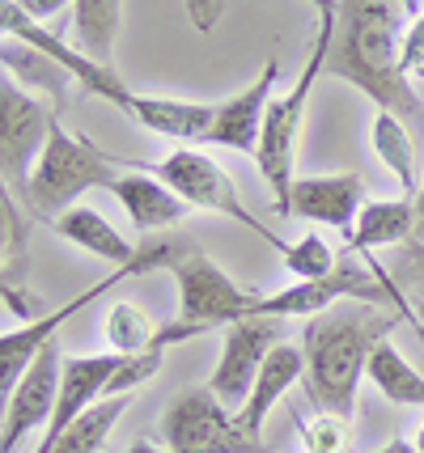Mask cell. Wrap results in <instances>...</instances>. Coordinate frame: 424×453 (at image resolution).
<instances>
[{
    "instance_id": "cell-1",
    "label": "cell",
    "mask_w": 424,
    "mask_h": 453,
    "mask_svg": "<svg viewBox=\"0 0 424 453\" xmlns=\"http://www.w3.org/2000/svg\"><path fill=\"white\" fill-rule=\"evenodd\" d=\"M404 0H335V35L327 51V73L361 89L378 111L420 115L424 102L399 64L404 42Z\"/></svg>"
},
{
    "instance_id": "cell-2",
    "label": "cell",
    "mask_w": 424,
    "mask_h": 453,
    "mask_svg": "<svg viewBox=\"0 0 424 453\" xmlns=\"http://www.w3.org/2000/svg\"><path fill=\"white\" fill-rule=\"evenodd\" d=\"M407 318L386 305L369 301H340L323 314H314L302 331L305 352V398L310 411H327L352 419L357 411V386L365 377L369 352L390 339Z\"/></svg>"
},
{
    "instance_id": "cell-3",
    "label": "cell",
    "mask_w": 424,
    "mask_h": 453,
    "mask_svg": "<svg viewBox=\"0 0 424 453\" xmlns=\"http://www.w3.org/2000/svg\"><path fill=\"white\" fill-rule=\"evenodd\" d=\"M144 161L136 157H119V153H102L94 140H85L81 132H68L56 115L51 123V136H47V149H42L39 165L30 174V187H26V217L35 220H51L68 212L73 203H81L85 191L94 187H111L123 170H136Z\"/></svg>"
},
{
    "instance_id": "cell-4",
    "label": "cell",
    "mask_w": 424,
    "mask_h": 453,
    "mask_svg": "<svg viewBox=\"0 0 424 453\" xmlns=\"http://www.w3.org/2000/svg\"><path fill=\"white\" fill-rule=\"evenodd\" d=\"M170 276L179 284V318L166 322L158 331V352L174 348V343H187L196 335H208L217 326H234L243 318H259V301L263 293L246 288L229 276L225 267H217L204 250H182L174 263H170Z\"/></svg>"
},
{
    "instance_id": "cell-5",
    "label": "cell",
    "mask_w": 424,
    "mask_h": 453,
    "mask_svg": "<svg viewBox=\"0 0 424 453\" xmlns=\"http://www.w3.org/2000/svg\"><path fill=\"white\" fill-rule=\"evenodd\" d=\"M331 35H335V9L319 13V35L310 42V59H305L297 85L281 94V98L267 102V115H263V132H259V165L263 182L272 187V208L276 217H289V191H293V161H297V132L305 123V106L314 94V81L327 73V51H331Z\"/></svg>"
},
{
    "instance_id": "cell-6",
    "label": "cell",
    "mask_w": 424,
    "mask_h": 453,
    "mask_svg": "<svg viewBox=\"0 0 424 453\" xmlns=\"http://www.w3.org/2000/svg\"><path fill=\"white\" fill-rule=\"evenodd\" d=\"M182 250H187V246H182V242H170V237L144 242L141 255H136V263L115 267L106 280L89 284L85 293H77L68 305H60V310L30 318V322H26V326H18V331H4V335H0V419H4V407H9V398H13V390H18V381L26 377V369L39 360V352L51 343V339H56V331H60L64 322H73L85 305H94L102 293H111V288H115V284H123V280L144 276V272H158V267H166V272H170V263H174Z\"/></svg>"
},
{
    "instance_id": "cell-7",
    "label": "cell",
    "mask_w": 424,
    "mask_h": 453,
    "mask_svg": "<svg viewBox=\"0 0 424 453\" xmlns=\"http://www.w3.org/2000/svg\"><path fill=\"white\" fill-rule=\"evenodd\" d=\"M51 123L56 111L0 68V182L18 203H26V187L47 149Z\"/></svg>"
},
{
    "instance_id": "cell-8",
    "label": "cell",
    "mask_w": 424,
    "mask_h": 453,
    "mask_svg": "<svg viewBox=\"0 0 424 453\" xmlns=\"http://www.w3.org/2000/svg\"><path fill=\"white\" fill-rule=\"evenodd\" d=\"M149 170L162 178L187 208H208V212H217V217L238 220V225H246L251 234H259L263 242H272L276 250L289 246V242H281L259 217L246 212V203H243V196H238V187H234V178L225 174L208 153H200V149H174L170 157H162L158 165H149Z\"/></svg>"
},
{
    "instance_id": "cell-9",
    "label": "cell",
    "mask_w": 424,
    "mask_h": 453,
    "mask_svg": "<svg viewBox=\"0 0 424 453\" xmlns=\"http://www.w3.org/2000/svg\"><path fill=\"white\" fill-rule=\"evenodd\" d=\"M162 436L170 453H267L263 441L243 433L238 415L221 407L212 390H182L162 415Z\"/></svg>"
},
{
    "instance_id": "cell-10",
    "label": "cell",
    "mask_w": 424,
    "mask_h": 453,
    "mask_svg": "<svg viewBox=\"0 0 424 453\" xmlns=\"http://www.w3.org/2000/svg\"><path fill=\"white\" fill-rule=\"evenodd\" d=\"M281 326H284L281 318H243V322L225 326L221 360H217V369L208 377V390H212V398H217L221 407L238 411L246 403L267 352H272L276 343H284Z\"/></svg>"
},
{
    "instance_id": "cell-11",
    "label": "cell",
    "mask_w": 424,
    "mask_h": 453,
    "mask_svg": "<svg viewBox=\"0 0 424 453\" xmlns=\"http://www.w3.org/2000/svg\"><path fill=\"white\" fill-rule=\"evenodd\" d=\"M60 377H64V352H60V343L51 339L39 352V360L26 369V377L18 381V390H13L9 407H4V419H0V453H18L21 441L35 433V428L51 424L56 398H60Z\"/></svg>"
},
{
    "instance_id": "cell-12",
    "label": "cell",
    "mask_w": 424,
    "mask_h": 453,
    "mask_svg": "<svg viewBox=\"0 0 424 453\" xmlns=\"http://www.w3.org/2000/svg\"><path fill=\"white\" fill-rule=\"evenodd\" d=\"M276 77H281V59L272 56L263 64V73L251 81L246 89H238L234 98L217 102V115H212V127H208V140H204V144H217V149H234V153L255 157V153H259L263 115H267Z\"/></svg>"
},
{
    "instance_id": "cell-13",
    "label": "cell",
    "mask_w": 424,
    "mask_h": 453,
    "mask_svg": "<svg viewBox=\"0 0 424 453\" xmlns=\"http://www.w3.org/2000/svg\"><path fill=\"white\" fill-rule=\"evenodd\" d=\"M365 203L369 199H365L361 174H314V178H297L293 182V191H289V217L340 229V237H348Z\"/></svg>"
},
{
    "instance_id": "cell-14",
    "label": "cell",
    "mask_w": 424,
    "mask_h": 453,
    "mask_svg": "<svg viewBox=\"0 0 424 453\" xmlns=\"http://www.w3.org/2000/svg\"><path fill=\"white\" fill-rule=\"evenodd\" d=\"M119 352H102V356H64V377H60V398H56V411H51V424L42 428V441L35 445V453H51L56 441L64 436V428L77 419V415L106 398V381L119 369Z\"/></svg>"
},
{
    "instance_id": "cell-15",
    "label": "cell",
    "mask_w": 424,
    "mask_h": 453,
    "mask_svg": "<svg viewBox=\"0 0 424 453\" xmlns=\"http://www.w3.org/2000/svg\"><path fill=\"white\" fill-rule=\"evenodd\" d=\"M111 196L119 199V208L127 212V220L136 225V234H158V229H174L182 217H187V203H182L162 178L153 174L149 165H136V170H123L111 187Z\"/></svg>"
},
{
    "instance_id": "cell-16",
    "label": "cell",
    "mask_w": 424,
    "mask_h": 453,
    "mask_svg": "<svg viewBox=\"0 0 424 453\" xmlns=\"http://www.w3.org/2000/svg\"><path fill=\"white\" fill-rule=\"evenodd\" d=\"M302 377H305V352L293 348V343H276V348L267 352V360H263V369H259V377H255L246 403L234 411L238 424H243V433L259 441L263 424L272 419V407H276V403L289 395V386H297Z\"/></svg>"
},
{
    "instance_id": "cell-17",
    "label": "cell",
    "mask_w": 424,
    "mask_h": 453,
    "mask_svg": "<svg viewBox=\"0 0 424 453\" xmlns=\"http://www.w3.org/2000/svg\"><path fill=\"white\" fill-rule=\"evenodd\" d=\"M51 229H56L64 242L81 246L85 255L102 258V263H115V267H127V263H136V255H141V246H132V242L102 217L98 208H89V203H73L68 212H60V217L51 220Z\"/></svg>"
},
{
    "instance_id": "cell-18",
    "label": "cell",
    "mask_w": 424,
    "mask_h": 453,
    "mask_svg": "<svg viewBox=\"0 0 424 453\" xmlns=\"http://www.w3.org/2000/svg\"><path fill=\"white\" fill-rule=\"evenodd\" d=\"M416 234V199H369L361 217L352 225V234L343 237L352 255L374 258L378 246H399Z\"/></svg>"
},
{
    "instance_id": "cell-19",
    "label": "cell",
    "mask_w": 424,
    "mask_h": 453,
    "mask_svg": "<svg viewBox=\"0 0 424 453\" xmlns=\"http://www.w3.org/2000/svg\"><path fill=\"white\" fill-rule=\"evenodd\" d=\"M0 68L18 81L21 89L47 94L56 111H60L64 102H68V81H73V73H68V68H64L56 56L39 51V47H26V42L0 39Z\"/></svg>"
},
{
    "instance_id": "cell-20",
    "label": "cell",
    "mask_w": 424,
    "mask_h": 453,
    "mask_svg": "<svg viewBox=\"0 0 424 453\" xmlns=\"http://www.w3.org/2000/svg\"><path fill=\"white\" fill-rule=\"evenodd\" d=\"M123 0H73V39L77 51L94 64L115 68V39H119Z\"/></svg>"
},
{
    "instance_id": "cell-21",
    "label": "cell",
    "mask_w": 424,
    "mask_h": 453,
    "mask_svg": "<svg viewBox=\"0 0 424 453\" xmlns=\"http://www.w3.org/2000/svg\"><path fill=\"white\" fill-rule=\"evenodd\" d=\"M369 144H374L378 161H382L386 170L395 174V182H399L404 199L420 196L424 178L416 174V140H412V132L399 123V115L378 111V115H374V127H369Z\"/></svg>"
},
{
    "instance_id": "cell-22",
    "label": "cell",
    "mask_w": 424,
    "mask_h": 453,
    "mask_svg": "<svg viewBox=\"0 0 424 453\" xmlns=\"http://www.w3.org/2000/svg\"><path fill=\"white\" fill-rule=\"evenodd\" d=\"M365 377L378 386V395L399 403V407H424V377L407 365L399 348L382 339L374 352H369V365H365Z\"/></svg>"
},
{
    "instance_id": "cell-23",
    "label": "cell",
    "mask_w": 424,
    "mask_h": 453,
    "mask_svg": "<svg viewBox=\"0 0 424 453\" xmlns=\"http://www.w3.org/2000/svg\"><path fill=\"white\" fill-rule=\"evenodd\" d=\"M127 407H132V395H115V398L89 403V407L64 428V436L56 441L51 453H98L102 445H106V436L115 433V424L123 419Z\"/></svg>"
},
{
    "instance_id": "cell-24",
    "label": "cell",
    "mask_w": 424,
    "mask_h": 453,
    "mask_svg": "<svg viewBox=\"0 0 424 453\" xmlns=\"http://www.w3.org/2000/svg\"><path fill=\"white\" fill-rule=\"evenodd\" d=\"M158 322L144 314L136 301H115L106 310V322H102V335H106V348L119 356H141V352H153L158 343Z\"/></svg>"
},
{
    "instance_id": "cell-25",
    "label": "cell",
    "mask_w": 424,
    "mask_h": 453,
    "mask_svg": "<svg viewBox=\"0 0 424 453\" xmlns=\"http://www.w3.org/2000/svg\"><path fill=\"white\" fill-rule=\"evenodd\" d=\"M281 255H284V272H289L293 280H323L340 267V258H335V250H331V242H327L323 234H314V229H305L297 242H289Z\"/></svg>"
},
{
    "instance_id": "cell-26",
    "label": "cell",
    "mask_w": 424,
    "mask_h": 453,
    "mask_svg": "<svg viewBox=\"0 0 424 453\" xmlns=\"http://www.w3.org/2000/svg\"><path fill=\"white\" fill-rule=\"evenodd\" d=\"M21 267H26V208L0 182V276L9 272L21 280Z\"/></svg>"
},
{
    "instance_id": "cell-27",
    "label": "cell",
    "mask_w": 424,
    "mask_h": 453,
    "mask_svg": "<svg viewBox=\"0 0 424 453\" xmlns=\"http://www.w3.org/2000/svg\"><path fill=\"white\" fill-rule=\"evenodd\" d=\"M297 433L305 441V453H348V419L314 411L310 419H297Z\"/></svg>"
},
{
    "instance_id": "cell-28",
    "label": "cell",
    "mask_w": 424,
    "mask_h": 453,
    "mask_svg": "<svg viewBox=\"0 0 424 453\" xmlns=\"http://www.w3.org/2000/svg\"><path fill=\"white\" fill-rule=\"evenodd\" d=\"M399 64H404L407 81H424V9L416 13V21L404 30V42H399Z\"/></svg>"
},
{
    "instance_id": "cell-29",
    "label": "cell",
    "mask_w": 424,
    "mask_h": 453,
    "mask_svg": "<svg viewBox=\"0 0 424 453\" xmlns=\"http://www.w3.org/2000/svg\"><path fill=\"white\" fill-rule=\"evenodd\" d=\"M182 4H187V18H191V26H196L200 35L217 30V21H221V13H225V0H182Z\"/></svg>"
},
{
    "instance_id": "cell-30",
    "label": "cell",
    "mask_w": 424,
    "mask_h": 453,
    "mask_svg": "<svg viewBox=\"0 0 424 453\" xmlns=\"http://www.w3.org/2000/svg\"><path fill=\"white\" fill-rule=\"evenodd\" d=\"M68 4H73V0H18L21 13H26L30 21H39V26L51 18V13H64Z\"/></svg>"
},
{
    "instance_id": "cell-31",
    "label": "cell",
    "mask_w": 424,
    "mask_h": 453,
    "mask_svg": "<svg viewBox=\"0 0 424 453\" xmlns=\"http://www.w3.org/2000/svg\"><path fill=\"white\" fill-rule=\"evenodd\" d=\"M416 258H420V267H424V182H420V196H416Z\"/></svg>"
},
{
    "instance_id": "cell-32",
    "label": "cell",
    "mask_w": 424,
    "mask_h": 453,
    "mask_svg": "<svg viewBox=\"0 0 424 453\" xmlns=\"http://www.w3.org/2000/svg\"><path fill=\"white\" fill-rule=\"evenodd\" d=\"M378 453H420V449H416V441H407V436H395V441H386Z\"/></svg>"
},
{
    "instance_id": "cell-33",
    "label": "cell",
    "mask_w": 424,
    "mask_h": 453,
    "mask_svg": "<svg viewBox=\"0 0 424 453\" xmlns=\"http://www.w3.org/2000/svg\"><path fill=\"white\" fill-rule=\"evenodd\" d=\"M127 453H170V449H158L153 441H132V445H127Z\"/></svg>"
},
{
    "instance_id": "cell-34",
    "label": "cell",
    "mask_w": 424,
    "mask_h": 453,
    "mask_svg": "<svg viewBox=\"0 0 424 453\" xmlns=\"http://www.w3.org/2000/svg\"><path fill=\"white\" fill-rule=\"evenodd\" d=\"M416 322H420V335H424V296H420V305H416Z\"/></svg>"
},
{
    "instance_id": "cell-35",
    "label": "cell",
    "mask_w": 424,
    "mask_h": 453,
    "mask_svg": "<svg viewBox=\"0 0 424 453\" xmlns=\"http://www.w3.org/2000/svg\"><path fill=\"white\" fill-rule=\"evenodd\" d=\"M412 441H416V449H420V453H424V424H420V433L412 436Z\"/></svg>"
},
{
    "instance_id": "cell-36",
    "label": "cell",
    "mask_w": 424,
    "mask_h": 453,
    "mask_svg": "<svg viewBox=\"0 0 424 453\" xmlns=\"http://www.w3.org/2000/svg\"><path fill=\"white\" fill-rule=\"evenodd\" d=\"M404 4H407V9H412V13H420V9H416V0H404Z\"/></svg>"
}]
</instances>
